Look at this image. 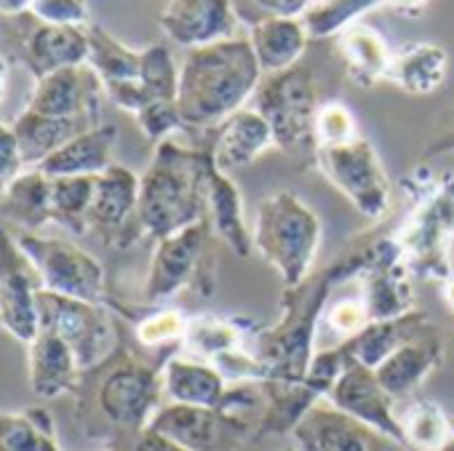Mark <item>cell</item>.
I'll use <instances>...</instances> for the list:
<instances>
[{"label": "cell", "mask_w": 454, "mask_h": 451, "mask_svg": "<svg viewBox=\"0 0 454 451\" xmlns=\"http://www.w3.org/2000/svg\"><path fill=\"white\" fill-rule=\"evenodd\" d=\"M369 323L372 321H369V313H366V305H364L361 297H345V299L334 302L326 310V318H324V326L332 334L342 337V342L361 334Z\"/></svg>", "instance_id": "obj_42"}, {"label": "cell", "mask_w": 454, "mask_h": 451, "mask_svg": "<svg viewBox=\"0 0 454 451\" xmlns=\"http://www.w3.org/2000/svg\"><path fill=\"white\" fill-rule=\"evenodd\" d=\"M449 73V54L438 43H406L398 51H393L390 67H387V83L398 86L403 94L411 97H427L438 91Z\"/></svg>", "instance_id": "obj_26"}, {"label": "cell", "mask_w": 454, "mask_h": 451, "mask_svg": "<svg viewBox=\"0 0 454 451\" xmlns=\"http://www.w3.org/2000/svg\"><path fill=\"white\" fill-rule=\"evenodd\" d=\"M14 134L25 158L27 168H38L51 152H57L62 144H67L73 136L94 128L86 121H75V118H51V115H41L33 110H22L14 121Z\"/></svg>", "instance_id": "obj_30"}, {"label": "cell", "mask_w": 454, "mask_h": 451, "mask_svg": "<svg viewBox=\"0 0 454 451\" xmlns=\"http://www.w3.org/2000/svg\"><path fill=\"white\" fill-rule=\"evenodd\" d=\"M211 222L200 219L190 228L158 241L150 273L145 281L147 302H166L182 289H192L200 297H211L214 289V257L208 254Z\"/></svg>", "instance_id": "obj_8"}, {"label": "cell", "mask_w": 454, "mask_h": 451, "mask_svg": "<svg viewBox=\"0 0 454 451\" xmlns=\"http://www.w3.org/2000/svg\"><path fill=\"white\" fill-rule=\"evenodd\" d=\"M216 171L211 147L163 139L139 176L137 219L145 236L163 241L208 214V182Z\"/></svg>", "instance_id": "obj_2"}, {"label": "cell", "mask_w": 454, "mask_h": 451, "mask_svg": "<svg viewBox=\"0 0 454 451\" xmlns=\"http://www.w3.org/2000/svg\"><path fill=\"white\" fill-rule=\"evenodd\" d=\"M9 70H12V62L6 54H0V102L6 97V86H9Z\"/></svg>", "instance_id": "obj_49"}, {"label": "cell", "mask_w": 454, "mask_h": 451, "mask_svg": "<svg viewBox=\"0 0 454 451\" xmlns=\"http://www.w3.org/2000/svg\"><path fill=\"white\" fill-rule=\"evenodd\" d=\"M184 347L198 361H216L219 355L239 350L244 342V334L236 321L231 318H216V315H198L187 321L184 331Z\"/></svg>", "instance_id": "obj_37"}, {"label": "cell", "mask_w": 454, "mask_h": 451, "mask_svg": "<svg viewBox=\"0 0 454 451\" xmlns=\"http://www.w3.org/2000/svg\"><path fill=\"white\" fill-rule=\"evenodd\" d=\"M356 136H358L356 118L342 102L332 99V102H324L318 107L316 126H313V144H316L313 150L345 144V142H353Z\"/></svg>", "instance_id": "obj_39"}, {"label": "cell", "mask_w": 454, "mask_h": 451, "mask_svg": "<svg viewBox=\"0 0 454 451\" xmlns=\"http://www.w3.org/2000/svg\"><path fill=\"white\" fill-rule=\"evenodd\" d=\"M393 395L380 385L374 369H366L361 363H348L334 387L329 390V403L340 411L356 416L358 422L390 435L393 440L403 443V432L398 424V416L393 414Z\"/></svg>", "instance_id": "obj_19"}, {"label": "cell", "mask_w": 454, "mask_h": 451, "mask_svg": "<svg viewBox=\"0 0 454 451\" xmlns=\"http://www.w3.org/2000/svg\"><path fill=\"white\" fill-rule=\"evenodd\" d=\"M406 192L414 195V208L393 236L409 273L419 278H451L454 244V171H430L417 166L406 176Z\"/></svg>", "instance_id": "obj_3"}, {"label": "cell", "mask_w": 454, "mask_h": 451, "mask_svg": "<svg viewBox=\"0 0 454 451\" xmlns=\"http://www.w3.org/2000/svg\"><path fill=\"white\" fill-rule=\"evenodd\" d=\"M206 219L211 222V230L231 246L239 257H252L254 244H252V233L247 228L244 219V198L241 190L236 187V182L222 174L219 168L211 174L208 182V214Z\"/></svg>", "instance_id": "obj_29"}, {"label": "cell", "mask_w": 454, "mask_h": 451, "mask_svg": "<svg viewBox=\"0 0 454 451\" xmlns=\"http://www.w3.org/2000/svg\"><path fill=\"white\" fill-rule=\"evenodd\" d=\"M430 0H385V9L395 12V14H403V17H417L425 12V6Z\"/></svg>", "instance_id": "obj_47"}, {"label": "cell", "mask_w": 454, "mask_h": 451, "mask_svg": "<svg viewBox=\"0 0 454 451\" xmlns=\"http://www.w3.org/2000/svg\"><path fill=\"white\" fill-rule=\"evenodd\" d=\"M41 22L62 25V27H89L91 9L89 0H35L30 9Z\"/></svg>", "instance_id": "obj_43"}, {"label": "cell", "mask_w": 454, "mask_h": 451, "mask_svg": "<svg viewBox=\"0 0 454 451\" xmlns=\"http://www.w3.org/2000/svg\"><path fill=\"white\" fill-rule=\"evenodd\" d=\"M17 241L35 265L43 292L94 305L107 302V276L94 254L54 236L20 233Z\"/></svg>", "instance_id": "obj_9"}, {"label": "cell", "mask_w": 454, "mask_h": 451, "mask_svg": "<svg viewBox=\"0 0 454 451\" xmlns=\"http://www.w3.org/2000/svg\"><path fill=\"white\" fill-rule=\"evenodd\" d=\"M160 379H163V395L171 403L219 408L227 395L224 377L219 374V369L198 358H171L163 366Z\"/></svg>", "instance_id": "obj_27"}, {"label": "cell", "mask_w": 454, "mask_h": 451, "mask_svg": "<svg viewBox=\"0 0 454 451\" xmlns=\"http://www.w3.org/2000/svg\"><path fill=\"white\" fill-rule=\"evenodd\" d=\"M262 78L265 73L244 35L187 51L176 89V107L184 128L206 131L222 126L244 110Z\"/></svg>", "instance_id": "obj_1"}, {"label": "cell", "mask_w": 454, "mask_h": 451, "mask_svg": "<svg viewBox=\"0 0 454 451\" xmlns=\"http://www.w3.org/2000/svg\"><path fill=\"white\" fill-rule=\"evenodd\" d=\"M441 451H454V435H451V440H449V443H446V446H443Z\"/></svg>", "instance_id": "obj_52"}, {"label": "cell", "mask_w": 454, "mask_h": 451, "mask_svg": "<svg viewBox=\"0 0 454 451\" xmlns=\"http://www.w3.org/2000/svg\"><path fill=\"white\" fill-rule=\"evenodd\" d=\"M102 97L105 86L89 65L65 67L35 81L27 110L51 118H75L91 126H102Z\"/></svg>", "instance_id": "obj_18"}, {"label": "cell", "mask_w": 454, "mask_h": 451, "mask_svg": "<svg viewBox=\"0 0 454 451\" xmlns=\"http://www.w3.org/2000/svg\"><path fill=\"white\" fill-rule=\"evenodd\" d=\"M145 91L153 102H176L179 89V67L174 65V57L168 46L153 43L142 49V75H139Z\"/></svg>", "instance_id": "obj_38"}, {"label": "cell", "mask_w": 454, "mask_h": 451, "mask_svg": "<svg viewBox=\"0 0 454 451\" xmlns=\"http://www.w3.org/2000/svg\"><path fill=\"white\" fill-rule=\"evenodd\" d=\"M0 451H62L51 411L46 406L0 411Z\"/></svg>", "instance_id": "obj_32"}, {"label": "cell", "mask_w": 454, "mask_h": 451, "mask_svg": "<svg viewBox=\"0 0 454 451\" xmlns=\"http://www.w3.org/2000/svg\"><path fill=\"white\" fill-rule=\"evenodd\" d=\"M115 139H118L115 126H110V123L94 126V128L73 136L57 152H51L38 168L51 179H57V176H99L105 168L113 166Z\"/></svg>", "instance_id": "obj_25"}, {"label": "cell", "mask_w": 454, "mask_h": 451, "mask_svg": "<svg viewBox=\"0 0 454 451\" xmlns=\"http://www.w3.org/2000/svg\"><path fill=\"white\" fill-rule=\"evenodd\" d=\"M254 6L270 17H292V19H302V14L310 9L308 0H254Z\"/></svg>", "instance_id": "obj_45"}, {"label": "cell", "mask_w": 454, "mask_h": 451, "mask_svg": "<svg viewBox=\"0 0 454 451\" xmlns=\"http://www.w3.org/2000/svg\"><path fill=\"white\" fill-rule=\"evenodd\" d=\"M254 252L281 276L286 289L310 278L321 249V219L294 192L268 195L254 219Z\"/></svg>", "instance_id": "obj_5"}, {"label": "cell", "mask_w": 454, "mask_h": 451, "mask_svg": "<svg viewBox=\"0 0 454 451\" xmlns=\"http://www.w3.org/2000/svg\"><path fill=\"white\" fill-rule=\"evenodd\" d=\"M443 299H446V305L454 310V276L443 281Z\"/></svg>", "instance_id": "obj_51"}, {"label": "cell", "mask_w": 454, "mask_h": 451, "mask_svg": "<svg viewBox=\"0 0 454 451\" xmlns=\"http://www.w3.org/2000/svg\"><path fill=\"white\" fill-rule=\"evenodd\" d=\"M403 443L417 451H441L451 440V419L433 400H414L398 416Z\"/></svg>", "instance_id": "obj_36"}, {"label": "cell", "mask_w": 454, "mask_h": 451, "mask_svg": "<svg viewBox=\"0 0 454 451\" xmlns=\"http://www.w3.org/2000/svg\"><path fill=\"white\" fill-rule=\"evenodd\" d=\"M441 355H443L441 339L435 334V326H430L422 334L403 342L398 350H393L374 369V374L380 385L387 390V395L401 398V395H409L441 363Z\"/></svg>", "instance_id": "obj_22"}, {"label": "cell", "mask_w": 454, "mask_h": 451, "mask_svg": "<svg viewBox=\"0 0 454 451\" xmlns=\"http://www.w3.org/2000/svg\"><path fill=\"white\" fill-rule=\"evenodd\" d=\"M451 435H454V419H451Z\"/></svg>", "instance_id": "obj_54"}, {"label": "cell", "mask_w": 454, "mask_h": 451, "mask_svg": "<svg viewBox=\"0 0 454 451\" xmlns=\"http://www.w3.org/2000/svg\"><path fill=\"white\" fill-rule=\"evenodd\" d=\"M25 168L27 166H25L14 128L0 121V192H4Z\"/></svg>", "instance_id": "obj_44"}, {"label": "cell", "mask_w": 454, "mask_h": 451, "mask_svg": "<svg viewBox=\"0 0 454 451\" xmlns=\"http://www.w3.org/2000/svg\"><path fill=\"white\" fill-rule=\"evenodd\" d=\"M134 331L145 347H163V345L184 339L187 318L179 310H153L137 321Z\"/></svg>", "instance_id": "obj_40"}, {"label": "cell", "mask_w": 454, "mask_h": 451, "mask_svg": "<svg viewBox=\"0 0 454 451\" xmlns=\"http://www.w3.org/2000/svg\"><path fill=\"white\" fill-rule=\"evenodd\" d=\"M160 395H163L160 374L145 361L126 355L107 366V371L97 385L94 403L97 411L105 416V422H110L118 430H129L139 435L142 430H147L150 419L160 408Z\"/></svg>", "instance_id": "obj_12"}, {"label": "cell", "mask_w": 454, "mask_h": 451, "mask_svg": "<svg viewBox=\"0 0 454 451\" xmlns=\"http://www.w3.org/2000/svg\"><path fill=\"white\" fill-rule=\"evenodd\" d=\"M35 0H0V17H17L27 14Z\"/></svg>", "instance_id": "obj_48"}, {"label": "cell", "mask_w": 454, "mask_h": 451, "mask_svg": "<svg viewBox=\"0 0 454 451\" xmlns=\"http://www.w3.org/2000/svg\"><path fill=\"white\" fill-rule=\"evenodd\" d=\"M94 187H97V176H57V179H51V224H57V228H62L73 236H86Z\"/></svg>", "instance_id": "obj_34"}, {"label": "cell", "mask_w": 454, "mask_h": 451, "mask_svg": "<svg viewBox=\"0 0 454 451\" xmlns=\"http://www.w3.org/2000/svg\"><path fill=\"white\" fill-rule=\"evenodd\" d=\"M102 86L131 83L142 75V51L129 49L99 25H89V62Z\"/></svg>", "instance_id": "obj_33"}, {"label": "cell", "mask_w": 454, "mask_h": 451, "mask_svg": "<svg viewBox=\"0 0 454 451\" xmlns=\"http://www.w3.org/2000/svg\"><path fill=\"white\" fill-rule=\"evenodd\" d=\"M131 451H187V448H182L179 443H174V440H168L166 435H160V432H155V430H142L137 438H134V443H131Z\"/></svg>", "instance_id": "obj_46"}, {"label": "cell", "mask_w": 454, "mask_h": 451, "mask_svg": "<svg viewBox=\"0 0 454 451\" xmlns=\"http://www.w3.org/2000/svg\"><path fill=\"white\" fill-rule=\"evenodd\" d=\"M334 51L342 59L345 75L358 89H372L387 78V67L393 59V51L380 30L372 25L356 22L345 33L334 38Z\"/></svg>", "instance_id": "obj_24"}, {"label": "cell", "mask_w": 454, "mask_h": 451, "mask_svg": "<svg viewBox=\"0 0 454 451\" xmlns=\"http://www.w3.org/2000/svg\"><path fill=\"white\" fill-rule=\"evenodd\" d=\"M449 150H454V134H449V136L433 142V144L427 147V155H438V152H449Z\"/></svg>", "instance_id": "obj_50"}, {"label": "cell", "mask_w": 454, "mask_h": 451, "mask_svg": "<svg viewBox=\"0 0 454 451\" xmlns=\"http://www.w3.org/2000/svg\"><path fill=\"white\" fill-rule=\"evenodd\" d=\"M374 9H385V0H321L302 14V25L310 41H326L361 22V17Z\"/></svg>", "instance_id": "obj_35"}, {"label": "cell", "mask_w": 454, "mask_h": 451, "mask_svg": "<svg viewBox=\"0 0 454 451\" xmlns=\"http://www.w3.org/2000/svg\"><path fill=\"white\" fill-rule=\"evenodd\" d=\"M0 54L41 81L57 70L89 62V27L49 25L33 12L0 17Z\"/></svg>", "instance_id": "obj_7"}, {"label": "cell", "mask_w": 454, "mask_h": 451, "mask_svg": "<svg viewBox=\"0 0 454 451\" xmlns=\"http://www.w3.org/2000/svg\"><path fill=\"white\" fill-rule=\"evenodd\" d=\"M292 432L300 451H398V440L390 435L321 400L305 411Z\"/></svg>", "instance_id": "obj_16"}, {"label": "cell", "mask_w": 454, "mask_h": 451, "mask_svg": "<svg viewBox=\"0 0 454 451\" xmlns=\"http://www.w3.org/2000/svg\"><path fill=\"white\" fill-rule=\"evenodd\" d=\"M147 427L187 451H236L249 432V422L244 416L187 403L160 406Z\"/></svg>", "instance_id": "obj_14"}, {"label": "cell", "mask_w": 454, "mask_h": 451, "mask_svg": "<svg viewBox=\"0 0 454 451\" xmlns=\"http://www.w3.org/2000/svg\"><path fill=\"white\" fill-rule=\"evenodd\" d=\"M0 216L22 233H38L51 224V179L41 168H25L0 192Z\"/></svg>", "instance_id": "obj_28"}, {"label": "cell", "mask_w": 454, "mask_h": 451, "mask_svg": "<svg viewBox=\"0 0 454 451\" xmlns=\"http://www.w3.org/2000/svg\"><path fill=\"white\" fill-rule=\"evenodd\" d=\"M433 323H427L419 313H409V315L393 318V321H372L361 334L345 339L342 350L348 353V358L353 363L377 369L393 350H398L403 342H409L411 337L422 334Z\"/></svg>", "instance_id": "obj_31"}, {"label": "cell", "mask_w": 454, "mask_h": 451, "mask_svg": "<svg viewBox=\"0 0 454 451\" xmlns=\"http://www.w3.org/2000/svg\"><path fill=\"white\" fill-rule=\"evenodd\" d=\"M41 276L17 236L0 228V326L22 345L41 334Z\"/></svg>", "instance_id": "obj_13"}, {"label": "cell", "mask_w": 454, "mask_h": 451, "mask_svg": "<svg viewBox=\"0 0 454 451\" xmlns=\"http://www.w3.org/2000/svg\"><path fill=\"white\" fill-rule=\"evenodd\" d=\"M342 278H348V273L340 260L321 276H310L305 284L286 289L284 321L257 339V361L265 366V382H305L313 361V339L321 307L329 297V289Z\"/></svg>", "instance_id": "obj_4"}, {"label": "cell", "mask_w": 454, "mask_h": 451, "mask_svg": "<svg viewBox=\"0 0 454 451\" xmlns=\"http://www.w3.org/2000/svg\"><path fill=\"white\" fill-rule=\"evenodd\" d=\"M318 171L372 222L390 211V179L374 144L364 136L353 142L313 150Z\"/></svg>", "instance_id": "obj_10"}, {"label": "cell", "mask_w": 454, "mask_h": 451, "mask_svg": "<svg viewBox=\"0 0 454 451\" xmlns=\"http://www.w3.org/2000/svg\"><path fill=\"white\" fill-rule=\"evenodd\" d=\"M239 25L233 0H168L158 17L163 35L187 51L239 38Z\"/></svg>", "instance_id": "obj_17"}, {"label": "cell", "mask_w": 454, "mask_h": 451, "mask_svg": "<svg viewBox=\"0 0 454 451\" xmlns=\"http://www.w3.org/2000/svg\"><path fill=\"white\" fill-rule=\"evenodd\" d=\"M318 83L308 65H294L289 70L265 75L257 94L254 110L268 121L276 147L286 152L313 150V126L321 107Z\"/></svg>", "instance_id": "obj_6"}, {"label": "cell", "mask_w": 454, "mask_h": 451, "mask_svg": "<svg viewBox=\"0 0 454 451\" xmlns=\"http://www.w3.org/2000/svg\"><path fill=\"white\" fill-rule=\"evenodd\" d=\"M81 374L75 353L57 334L41 329V334L27 345V382L38 398L51 400L65 393H75Z\"/></svg>", "instance_id": "obj_21"}, {"label": "cell", "mask_w": 454, "mask_h": 451, "mask_svg": "<svg viewBox=\"0 0 454 451\" xmlns=\"http://www.w3.org/2000/svg\"><path fill=\"white\" fill-rule=\"evenodd\" d=\"M134 118H137V126L142 128V134L153 144H160L163 139H171L176 131H184L176 102H153L145 110H139Z\"/></svg>", "instance_id": "obj_41"}, {"label": "cell", "mask_w": 454, "mask_h": 451, "mask_svg": "<svg viewBox=\"0 0 454 451\" xmlns=\"http://www.w3.org/2000/svg\"><path fill=\"white\" fill-rule=\"evenodd\" d=\"M249 43L254 49V57L265 75L289 70L302 62L308 51V30L302 19L292 17H260L249 27Z\"/></svg>", "instance_id": "obj_23"}, {"label": "cell", "mask_w": 454, "mask_h": 451, "mask_svg": "<svg viewBox=\"0 0 454 451\" xmlns=\"http://www.w3.org/2000/svg\"><path fill=\"white\" fill-rule=\"evenodd\" d=\"M284 451H300L297 446H289V448H284Z\"/></svg>", "instance_id": "obj_53"}, {"label": "cell", "mask_w": 454, "mask_h": 451, "mask_svg": "<svg viewBox=\"0 0 454 451\" xmlns=\"http://www.w3.org/2000/svg\"><path fill=\"white\" fill-rule=\"evenodd\" d=\"M139 206V176L113 163L97 176L94 200L89 208V230L99 233L105 244L115 249H126L137 244L145 233L137 219Z\"/></svg>", "instance_id": "obj_15"}, {"label": "cell", "mask_w": 454, "mask_h": 451, "mask_svg": "<svg viewBox=\"0 0 454 451\" xmlns=\"http://www.w3.org/2000/svg\"><path fill=\"white\" fill-rule=\"evenodd\" d=\"M276 144L273 131L268 121L252 107V110H239L236 115L227 118L222 126H216L214 142H211V155L214 166L231 176L233 171H241L252 166L265 150Z\"/></svg>", "instance_id": "obj_20"}, {"label": "cell", "mask_w": 454, "mask_h": 451, "mask_svg": "<svg viewBox=\"0 0 454 451\" xmlns=\"http://www.w3.org/2000/svg\"><path fill=\"white\" fill-rule=\"evenodd\" d=\"M38 310H41V329L57 334L70 345L83 374L105 366L115 355L118 337L105 305L41 292Z\"/></svg>", "instance_id": "obj_11"}]
</instances>
